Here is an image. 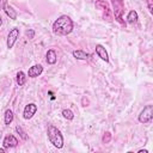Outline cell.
Returning <instances> with one entry per match:
<instances>
[{"label": "cell", "instance_id": "obj_1", "mask_svg": "<svg viewBox=\"0 0 153 153\" xmlns=\"http://www.w3.org/2000/svg\"><path fill=\"white\" fill-rule=\"evenodd\" d=\"M73 20L68 16L62 14L53 23V32L57 36H67L73 31Z\"/></svg>", "mask_w": 153, "mask_h": 153}, {"label": "cell", "instance_id": "obj_2", "mask_svg": "<svg viewBox=\"0 0 153 153\" xmlns=\"http://www.w3.org/2000/svg\"><path fill=\"white\" fill-rule=\"evenodd\" d=\"M47 135L48 139L50 141V143L56 147V148H62L63 147V136L60 131V129H57L55 126L49 124L47 128Z\"/></svg>", "mask_w": 153, "mask_h": 153}, {"label": "cell", "instance_id": "obj_3", "mask_svg": "<svg viewBox=\"0 0 153 153\" xmlns=\"http://www.w3.org/2000/svg\"><path fill=\"white\" fill-rule=\"evenodd\" d=\"M153 118V105H146L140 112L137 120L140 123H149Z\"/></svg>", "mask_w": 153, "mask_h": 153}, {"label": "cell", "instance_id": "obj_4", "mask_svg": "<svg viewBox=\"0 0 153 153\" xmlns=\"http://www.w3.org/2000/svg\"><path fill=\"white\" fill-rule=\"evenodd\" d=\"M111 2H112L114 13H115V17H116L117 22H120L121 24H123L122 13L124 11V1L123 0H111Z\"/></svg>", "mask_w": 153, "mask_h": 153}, {"label": "cell", "instance_id": "obj_5", "mask_svg": "<svg viewBox=\"0 0 153 153\" xmlns=\"http://www.w3.org/2000/svg\"><path fill=\"white\" fill-rule=\"evenodd\" d=\"M18 37H19V29L18 27H13L12 30H10V32L7 35V42H6V45L8 49H11L14 45Z\"/></svg>", "mask_w": 153, "mask_h": 153}, {"label": "cell", "instance_id": "obj_6", "mask_svg": "<svg viewBox=\"0 0 153 153\" xmlns=\"http://www.w3.org/2000/svg\"><path fill=\"white\" fill-rule=\"evenodd\" d=\"M37 111V105L35 103H29L27 105H25L24 111H23V117L24 120H30L33 117V115Z\"/></svg>", "mask_w": 153, "mask_h": 153}, {"label": "cell", "instance_id": "obj_7", "mask_svg": "<svg viewBox=\"0 0 153 153\" xmlns=\"http://www.w3.org/2000/svg\"><path fill=\"white\" fill-rule=\"evenodd\" d=\"M17 145H18V140L14 135H7L2 140V146L5 148H13L17 147Z\"/></svg>", "mask_w": 153, "mask_h": 153}, {"label": "cell", "instance_id": "obj_8", "mask_svg": "<svg viewBox=\"0 0 153 153\" xmlns=\"http://www.w3.org/2000/svg\"><path fill=\"white\" fill-rule=\"evenodd\" d=\"M42 72H43V67L41 65H33L29 68L27 75H29V78H37L42 74Z\"/></svg>", "mask_w": 153, "mask_h": 153}, {"label": "cell", "instance_id": "obj_9", "mask_svg": "<svg viewBox=\"0 0 153 153\" xmlns=\"http://www.w3.org/2000/svg\"><path fill=\"white\" fill-rule=\"evenodd\" d=\"M96 54H97L98 57H100L103 61L109 62V55H108V51L105 50V48H104L102 44H97V45H96Z\"/></svg>", "mask_w": 153, "mask_h": 153}, {"label": "cell", "instance_id": "obj_10", "mask_svg": "<svg viewBox=\"0 0 153 153\" xmlns=\"http://www.w3.org/2000/svg\"><path fill=\"white\" fill-rule=\"evenodd\" d=\"M45 61H47V63H49V65H55V63H56L57 56H56V53H55L54 49H49V50L47 51V54H45Z\"/></svg>", "mask_w": 153, "mask_h": 153}, {"label": "cell", "instance_id": "obj_11", "mask_svg": "<svg viewBox=\"0 0 153 153\" xmlns=\"http://www.w3.org/2000/svg\"><path fill=\"white\" fill-rule=\"evenodd\" d=\"M4 11H5L6 16L10 17V19H17V12H16V10H13V7L10 4H6L5 5Z\"/></svg>", "mask_w": 153, "mask_h": 153}, {"label": "cell", "instance_id": "obj_12", "mask_svg": "<svg viewBox=\"0 0 153 153\" xmlns=\"http://www.w3.org/2000/svg\"><path fill=\"white\" fill-rule=\"evenodd\" d=\"M72 54H73V56H74L76 60H87V59L90 57V54L86 53V51H84V50H81V49L74 50Z\"/></svg>", "mask_w": 153, "mask_h": 153}, {"label": "cell", "instance_id": "obj_13", "mask_svg": "<svg viewBox=\"0 0 153 153\" xmlns=\"http://www.w3.org/2000/svg\"><path fill=\"white\" fill-rule=\"evenodd\" d=\"M16 81H17L18 86H23V85L25 84L26 76H25V73H24L23 71H19V72L17 73V75H16Z\"/></svg>", "mask_w": 153, "mask_h": 153}, {"label": "cell", "instance_id": "obj_14", "mask_svg": "<svg viewBox=\"0 0 153 153\" xmlns=\"http://www.w3.org/2000/svg\"><path fill=\"white\" fill-rule=\"evenodd\" d=\"M137 19H139V16H137V12L136 11H130L129 13H128V16H127V22L129 23V24H134V23H136L137 22Z\"/></svg>", "mask_w": 153, "mask_h": 153}, {"label": "cell", "instance_id": "obj_15", "mask_svg": "<svg viewBox=\"0 0 153 153\" xmlns=\"http://www.w3.org/2000/svg\"><path fill=\"white\" fill-rule=\"evenodd\" d=\"M13 117H14V115H13V111L12 110H6L5 111V115H4V121H5V124L6 126H8V124H11L12 123V121H13Z\"/></svg>", "mask_w": 153, "mask_h": 153}, {"label": "cell", "instance_id": "obj_16", "mask_svg": "<svg viewBox=\"0 0 153 153\" xmlns=\"http://www.w3.org/2000/svg\"><path fill=\"white\" fill-rule=\"evenodd\" d=\"M62 116L68 121H72L74 118V114H73V111L71 109H63L62 110Z\"/></svg>", "mask_w": 153, "mask_h": 153}, {"label": "cell", "instance_id": "obj_17", "mask_svg": "<svg viewBox=\"0 0 153 153\" xmlns=\"http://www.w3.org/2000/svg\"><path fill=\"white\" fill-rule=\"evenodd\" d=\"M16 131L19 134V136H20L23 140H27V135H26V133L23 130V128H22L20 126H17V127H16Z\"/></svg>", "mask_w": 153, "mask_h": 153}, {"label": "cell", "instance_id": "obj_18", "mask_svg": "<svg viewBox=\"0 0 153 153\" xmlns=\"http://www.w3.org/2000/svg\"><path fill=\"white\" fill-rule=\"evenodd\" d=\"M147 4V8L149 11V13H153V0H145Z\"/></svg>", "mask_w": 153, "mask_h": 153}, {"label": "cell", "instance_id": "obj_19", "mask_svg": "<svg viewBox=\"0 0 153 153\" xmlns=\"http://www.w3.org/2000/svg\"><path fill=\"white\" fill-rule=\"evenodd\" d=\"M25 33H26V36H27L30 39H32V38H33V36H35V31H33L32 29L26 30V32H25Z\"/></svg>", "mask_w": 153, "mask_h": 153}, {"label": "cell", "instance_id": "obj_20", "mask_svg": "<svg viewBox=\"0 0 153 153\" xmlns=\"http://www.w3.org/2000/svg\"><path fill=\"white\" fill-rule=\"evenodd\" d=\"M6 4H7V0H0V10H4Z\"/></svg>", "mask_w": 153, "mask_h": 153}, {"label": "cell", "instance_id": "obj_21", "mask_svg": "<svg viewBox=\"0 0 153 153\" xmlns=\"http://www.w3.org/2000/svg\"><path fill=\"white\" fill-rule=\"evenodd\" d=\"M139 153H148L147 149H139Z\"/></svg>", "mask_w": 153, "mask_h": 153}, {"label": "cell", "instance_id": "obj_22", "mask_svg": "<svg viewBox=\"0 0 153 153\" xmlns=\"http://www.w3.org/2000/svg\"><path fill=\"white\" fill-rule=\"evenodd\" d=\"M5 152V147L4 148H0V153H4Z\"/></svg>", "mask_w": 153, "mask_h": 153}, {"label": "cell", "instance_id": "obj_23", "mask_svg": "<svg viewBox=\"0 0 153 153\" xmlns=\"http://www.w3.org/2000/svg\"><path fill=\"white\" fill-rule=\"evenodd\" d=\"M1 24H2V19H1V17H0V26H1Z\"/></svg>", "mask_w": 153, "mask_h": 153}]
</instances>
